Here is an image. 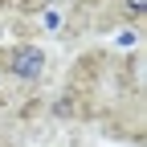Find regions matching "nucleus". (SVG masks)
<instances>
[{"label":"nucleus","instance_id":"obj_1","mask_svg":"<svg viewBox=\"0 0 147 147\" xmlns=\"http://www.w3.org/2000/svg\"><path fill=\"white\" fill-rule=\"evenodd\" d=\"M4 65H8L12 78H21V82H37V78L45 74V53L37 49V45H16V49H8Z\"/></svg>","mask_w":147,"mask_h":147},{"label":"nucleus","instance_id":"obj_2","mask_svg":"<svg viewBox=\"0 0 147 147\" xmlns=\"http://www.w3.org/2000/svg\"><path fill=\"white\" fill-rule=\"evenodd\" d=\"M123 12L131 16V21H139V16L147 12V0H123Z\"/></svg>","mask_w":147,"mask_h":147}]
</instances>
